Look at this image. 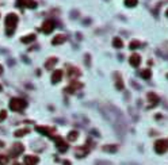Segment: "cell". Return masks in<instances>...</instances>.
<instances>
[{"mask_svg":"<svg viewBox=\"0 0 168 165\" xmlns=\"http://www.w3.org/2000/svg\"><path fill=\"white\" fill-rule=\"evenodd\" d=\"M24 151V146L22 145L20 142H16V143H14L12 146H11V149H10V156L11 157H18L19 154H22Z\"/></svg>","mask_w":168,"mask_h":165,"instance_id":"8992f818","label":"cell"},{"mask_svg":"<svg viewBox=\"0 0 168 165\" xmlns=\"http://www.w3.org/2000/svg\"><path fill=\"white\" fill-rule=\"evenodd\" d=\"M146 97H148V100L151 102V104H152V105H156L157 103L160 102V97L157 96V95L154 93V92H149V93L146 95Z\"/></svg>","mask_w":168,"mask_h":165,"instance_id":"7c38bea8","label":"cell"},{"mask_svg":"<svg viewBox=\"0 0 168 165\" xmlns=\"http://www.w3.org/2000/svg\"><path fill=\"white\" fill-rule=\"evenodd\" d=\"M114 78H115V87H117V89H118V91H122V89L125 88V85H123V81H122L121 75H119L118 72H115V73H114Z\"/></svg>","mask_w":168,"mask_h":165,"instance_id":"30bf717a","label":"cell"},{"mask_svg":"<svg viewBox=\"0 0 168 165\" xmlns=\"http://www.w3.org/2000/svg\"><path fill=\"white\" fill-rule=\"evenodd\" d=\"M68 75H69V78L72 80V78L79 77V76L81 75V72L77 69V68H69V70H68Z\"/></svg>","mask_w":168,"mask_h":165,"instance_id":"9a60e30c","label":"cell"},{"mask_svg":"<svg viewBox=\"0 0 168 165\" xmlns=\"http://www.w3.org/2000/svg\"><path fill=\"white\" fill-rule=\"evenodd\" d=\"M62 70L61 69H56L53 73H51V83L53 84H57L58 81H61L62 80Z\"/></svg>","mask_w":168,"mask_h":165,"instance_id":"9c48e42d","label":"cell"},{"mask_svg":"<svg viewBox=\"0 0 168 165\" xmlns=\"http://www.w3.org/2000/svg\"><path fill=\"white\" fill-rule=\"evenodd\" d=\"M26 5V0H16V7H23Z\"/></svg>","mask_w":168,"mask_h":165,"instance_id":"f1b7e54d","label":"cell"},{"mask_svg":"<svg viewBox=\"0 0 168 165\" xmlns=\"http://www.w3.org/2000/svg\"><path fill=\"white\" fill-rule=\"evenodd\" d=\"M79 137V133L75 131V130H72V131H69V134H68V139L69 141H76Z\"/></svg>","mask_w":168,"mask_h":165,"instance_id":"603a6c76","label":"cell"},{"mask_svg":"<svg viewBox=\"0 0 168 165\" xmlns=\"http://www.w3.org/2000/svg\"><path fill=\"white\" fill-rule=\"evenodd\" d=\"M5 118H7V111L2 110V111H0V122H3Z\"/></svg>","mask_w":168,"mask_h":165,"instance_id":"83f0119b","label":"cell"},{"mask_svg":"<svg viewBox=\"0 0 168 165\" xmlns=\"http://www.w3.org/2000/svg\"><path fill=\"white\" fill-rule=\"evenodd\" d=\"M34 39H35V35L34 34H30V35H26V37L22 38L20 42L22 43H30V42H33Z\"/></svg>","mask_w":168,"mask_h":165,"instance_id":"44dd1931","label":"cell"},{"mask_svg":"<svg viewBox=\"0 0 168 165\" xmlns=\"http://www.w3.org/2000/svg\"><path fill=\"white\" fill-rule=\"evenodd\" d=\"M53 141H54V143H56L57 149H58L61 153H65V151L68 150V143L62 139V137H60V135H54Z\"/></svg>","mask_w":168,"mask_h":165,"instance_id":"5b68a950","label":"cell"},{"mask_svg":"<svg viewBox=\"0 0 168 165\" xmlns=\"http://www.w3.org/2000/svg\"><path fill=\"white\" fill-rule=\"evenodd\" d=\"M24 164H30V165H34L39 162V158L37 156H24Z\"/></svg>","mask_w":168,"mask_h":165,"instance_id":"4fadbf2b","label":"cell"},{"mask_svg":"<svg viewBox=\"0 0 168 165\" xmlns=\"http://www.w3.org/2000/svg\"><path fill=\"white\" fill-rule=\"evenodd\" d=\"M113 46L115 49H121V47H123V43H122V41L119 39V38H114L113 39Z\"/></svg>","mask_w":168,"mask_h":165,"instance_id":"7402d4cb","label":"cell"},{"mask_svg":"<svg viewBox=\"0 0 168 165\" xmlns=\"http://www.w3.org/2000/svg\"><path fill=\"white\" fill-rule=\"evenodd\" d=\"M26 7L27 8H37V2H35V0H26Z\"/></svg>","mask_w":168,"mask_h":165,"instance_id":"d4e9b609","label":"cell"},{"mask_svg":"<svg viewBox=\"0 0 168 165\" xmlns=\"http://www.w3.org/2000/svg\"><path fill=\"white\" fill-rule=\"evenodd\" d=\"M165 15H167V18H168V8H167V11H165Z\"/></svg>","mask_w":168,"mask_h":165,"instance_id":"1f68e13d","label":"cell"},{"mask_svg":"<svg viewBox=\"0 0 168 165\" xmlns=\"http://www.w3.org/2000/svg\"><path fill=\"white\" fill-rule=\"evenodd\" d=\"M0 91H2V85H0Z\"/></svg>","mask_w":168,"mask_h":165,"instance_id":"d6a6232c","label":"cell"},{"mask_svg":"<svg viewBox=\"0 0 168 165\" xmlns=\"http://www.w3.org/2000/svg\"><path fill=\"white\" fill-rule=\"evenodd\" d=\"M140 76H141L142 78H145V80H149V78L152 77V70H151V69H144V70H141Z\"/></svg>","mask_w":168,"mask_h":165,"instance_id":"d6986e66","label":"cell"},{"mask_svg":"<svg viewBox=\"0 0 168 165\" xmlns=\"http://www.w3.org/2000/svg\"><path fill=\"white\" fill-rule=\"evenodd\" d=\"M129 64L132 65V66L137 68L138 65L141 64V57L138 56V54H132V56H130V58H129Z\"/></svg>","mask_w":168,"mask_h":165,"instance_id":"8fae6325","label":"cell"},{"mask_svg":"<svg viewBox=\"0 0 168 165\" xmlns=\"http://www.w3.org/2000/svg\"><path fill=\"white\" fill-rule=\"evenodd\" d=\"M56 64H57V58H56V57H51V58H49L48 61H46L45 68H46V69H51V68H53Z\"/></svg>","mask_w":168,"mask_h":165,"instance_id":"e0dca14e","label":"cell"},{"mask_svg":"<svg viewBox=\"0 0 168 165\" xmlns=\"http://www.w3.org/2000/svg\"><path fill=\"white\" fill-rule=\"evenodd\" d=\"M81 87H83V84L79 83V81H76V78H73L72 83H70V85L67 87V88H65V91H67V93H75L76 89H80Z\"/></svg>","mask_w":168,"mask_h":165,"instance_id":"ba28073f","label":"cell"},{"mask_svg":"<svg viewBox=\"0 0 168 165\" xmlns=\"http://www.w3.org/2000/svg\"><path fill=\"white\" fill-rule=\"evenodd\" d=\"M3 146H4V142H3V141H0V148H3Z\"/></svg>","mask_w":168,"mask_h":165,"instance_id":"4dcf8cb0","label":"cell"},{"mask_svg":"<svg viewBox=\"0 0 168 165\" xmlns=\"http://www.w3.org/2000/svg\"><path fill=\"white\" fill-rule=\"evenodd\" d=\"M30 133V129H19V130H16L15 133H14V135L15 137H23V135H26V134H29Z\"/></svg>","mask_w":168,"mask_h":165,"instance_id":"ac0fdd59","label":"cell"},{"mask_svg":"<svg viewBox=\"0 0 168 165\" xmlns=\"http://www.w3.org/2000/svg\"><path fill=\"white\" fill-rule=\"evenodd\" d=\"M141 46V43L138 42V41H132V42H130V45H129V47L132 49V50H134V49H138Z\"/></svg>","mask_w":168,"mask_h":165,"instance_id":"484cf974","label":"cell"},{"mask_svg":"<svg viewBox=\"0 0 168 165\" xmlns=\"http://www.w3.org/2000/svg\"><path fill=\"white\" fill-rule=\"evenodd\" d=\"M168 150V141L165 139H159L154 142V151L159 154H163Z\"/></svg>","mask_w":168,"mask_h":165,"instance_id":"277c9868","label":"cell"},{"mask_svg":"<svg viewBox=\"0 0 168 165\" xmlns=\"http://www.w3.org/2000/svg\"><path fill=\"white\" fill-rule=\"evenodd\" d=\"M65 41H67V37H65L64 34H58L53 38L51 43H53V45H61V43H64Z\"/></svg>","mask_w":168,"mask_h":165,"instance_id":"5bb4252c","label":"cell"},{"mask_svg":"<svg viewBox=\"0 0 168 165\" xmlns=\"http://www.w3.org/2000/svg\"><path fill=\"white\" fill-rule=\"evenodd\" d=\"M87 153H88V148H79V149H76V157L77 158H83V157H86L87 156Z\"/></svg>","mask_w":168,"mask_h":165,"instance_id":"2e32d148","label":"cell"},{"mask_svg":"<svg viewBox=\"0 0 168 165\" xmlns=\"http://www.w3.org/2000/svg\"><path fill=\"white\" fill-rule=\"evenodd\" d=\"M27 107V102L20 97H14L10 102V110L11 111H22Z\"/></svg>","mask_w":168,"mask_h":165,"instance_id":"7a4b0ae2","label":"cell"},{"mask_svg":"<svg viewBox=\"0 0 168 165\" xmlns=\"http://www.w3.org/2000/svg\"><path fill=\"white\" fill-rule=\"evenodd\" d=\"M8 161H10L8 156H4V154H0V164H8Z\"/></svg>","mask_w":168,"mask_h":165,"instance_id":"4316f807","label":"cell"},{"mask_svg":"<svg viewBox=\"0 0 168 165\" xmlns=\"http://www.w3.org/2000/svg\"><path fill=\"white\" fill-rule=\"evenodd\" d=\"M54 27H56L54 22L51 20V19H48V20H45L42 23V26H41V30H42V32H45V34H50V32L54 30Z\"/></svg>","mask_w":168,"mask_h":165,"instance_id":"52a82bcc","label":"cell"},{"mask_svg":"<svg viewBox=\"0 0 168 165\" xmlns=\"http://www.w3.org/2000/svg\"><path fill=\"white\" fill-rule=\"evenodd\" d=\"M138 4V0H125V5L126 7H135Z\"/></svg>","mask_w":168,"mask_h":165,"instance_id":"cb8c5ba5","label":"cell"},{"mask_svg":"<svg viewBox=\"0 0 168 165\" xmlns=\"http://www.w3.org/2000/svg\"><path fill=\"white\" fill-rule=\"evenodd\" d=\"M2 73H3V65H0V76H2Z\"/></svg>","mask_w":168,"mask_h":165,"instance_id":"f546056e","label":"cell"},{"mask_svg":"<svg viewBox=\"0 0 168 165\" xmlns=\"http://www.w3.org/2000/svg\"><path fill=\"white\" fill-rule=\"evenodd\" d=\"M103 150L110 151V153H115V151L118 150V146L117 145H106V146H103Z\"/></svg>","mask_w":168,"mask_h":165,"instance_id":"ffe728a7","label":"cell"},{"mask_svg":"<svg viewBox=\"0 0 168 165\" xmlns=\"http://www.w3.org/2000/svg\"><path fill=\"white\" fill-rule=\"evenodd\" d=\"M18 15L15 14H8L5 16V26H7V35H12L14 34V30H15V26L18 23Z\"/></svg>","mask_w":168,"mask_h":165,"instance_id":"6da1fadb","label":"cell"},{"mask_svg":"<svg viewBox=\"0 0 168 165\" xmlns=\"http://www.w3.org/2000/svg\"><path fill=\"white\" fill-rule=\"evenodd\" d=\"M35 130L41 134L46 135V137H50L53 138L56 135V129L54 127H48V126H35Z\"/></svg>","mask_w":168,"mask_h":165,"instance_id":"3957f363","label":"cell"}]
</instances>
